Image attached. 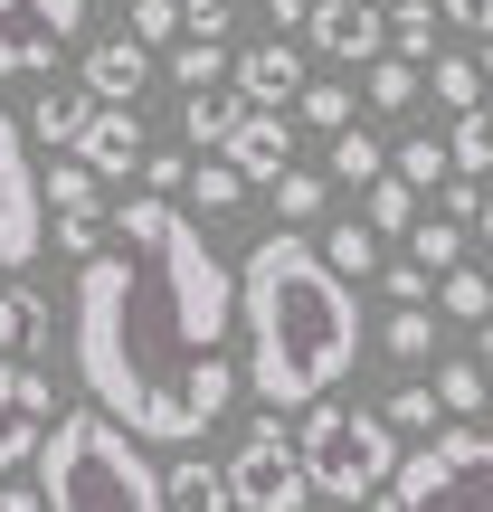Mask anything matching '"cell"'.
<instances>
[{"mask_svg": "<svg viewBox=\"0 0 493 512\" xmlns=\"http://www.w3.org/2000/svg\"><path fill=\"white\" fill-rule=\"evenodd\" d=\"M475 209H484V190H475V181H446V190H437V219L475 228Z\"/></svg>", "mask_w": 493, "mask_h": 512, "instance_id": "obj_42", "label": "cell"}, {"mask_svg": "<svg viewBox=\"0 0 493 512\" xmlns=\"http://www.w3.org/2000/svg\"><path fill=\"white\" fill-rule=\"evenodd\" d=\"M323 512H351V503H323Z\"/></svg>", "mask_w": 493, "mask_h": 512, "instance_id": "obj_49", "label": "cell"}, {"mask_svg": "<svg viewBox=\"0 0 493 512\" xmlns=\"http://www.w3.org/2000/svg\"><path fill=\"white\" fill-rule=\"evenodd\" d=\"M437 408H446V427H475L493 408V370L484 361H437Z\"/></svg>", "mask_w": 493, "mask_h": 512, "instance_id": "obj_18", "label": "cell"}, {"mask_svg": "<svg viewBox=\"0 0 493 512\" xmlns=\"http://www.w3.org/2000/svg\"><path fill=\"white\" fill-rule=\"evenodd\" d=\"M38 190H48V209H57V219H76V209H105V181H95V171L76 162V152H57Z\"/></svg>", "mask_w": 493, "mask_h": 512, "instance_id": "obj_21", "label": "cell"}, {"mask_svg": "<svg viewBox=\"0 0 493 512\" xmlns=\"http://www.w3.org/2000/svg\"><path fill=\"white\" fill-rule=\"evenodd\" d=\"M238 124H247V95L238 86H209V95H190V105H181V133L200 152H228V133H238Z\"/></svg>", "mask_w": 493, "mask_h": 512, "instance_id": "obj_15", "label": "cell"}, {"mask_svg": "<svg viewBox=\"0 0 493 512\" xmlns=\"http://www.w3.org/2000/svg\"><path fill=\"white\" fill-rule=\"evenodd\" d=\"M133 38H143V48L181 38V0H133Z\"/></svg>", "mask_w": 493, "mask_h": 512, "instance_id": "obj_37", "label": "cell"}, {"mask_svg": "<svg viewBox=\"0 0 493 512\" xmlns=\"http://www.w3.org/2000/svg\"><path fill=\"white\" fill-rule=\"evenodd\" d=\"M67 418L48 389V370L38 361H0V475L10 465H38V446H48V427Z\"/></svg>", "mask_w": 493, "mask_h": 512, "instance_id": "obj_8", "label": "cell"}, {"mask_svg": "<svg viewBox=\"0 0 493 512\" xmlns=\"http://www.w3.org/2000/svg\"><path fill=\"white\" fill-rule=\"evenodd\" d=\"M380 418H389V427H418V437H437V427H446V408H437V380H399V389L380 399Z\"/></svg>", "mask_w": 493, "mask_h": 512, "instance_id": "obj_30", "label": "cell"}, {"mask_svg": "<svg viewBox=\"0 0 493 512\" xmlns=\"http://www.w3.org/2000/svg\"><path fill=\"white\" fill-rule=\"evenodd\" d=\"M389 57H408V67L437 57V10L427 0H389Z\"/></svg>", "mask_w": 493, "mask_h": 512, "instance_id": "obj_22", "label": "cell"}, {"mask_svg": "<svg viewBox=\"0 0 493 512\" xmlns=\"http://www.w3.org/2000/svg\"><path fill=\"white\" fill-rule=\"evenodd\" d=\"M475 228H484V238H493V200H484V209H475Z\"/></svg>", "mask_w": 493, "mask_h": 512, "instance_id": "obj_46", "label": "cell"}, {"mask_svg": "<svg viewBox=\"0 0 493 512\" xmlns=\"http://www.w3.org/2000/svg\"><path fill=\"white\" fill-rule=\"evenodd\" d=\"M238 332H247V399H266L275 418L332 399L361 361L351 285L323 266L313 238H285V228L256 238L238 266Z\"/></svg>", "mask_w": 493, "mask_h": 512, "instance_id": "obj_2", "label": "cell"}, {"mask_svg": "<svg viewBox=\"0 0 493 512\" xmlns=\"http://www.w3.org/2000/svg\"><path fill=\"white\" fill-rule=\"evenodd\" d=\"M370 512H493V427H437L408 446Z\"/></svg>", "mask_w": 493, "mask_h": 512, "instance_id": "obj_5", "label": "cell"}, {"mask_svg": "<svg viewBox=\"0 0 493 512\" xmlns=\"http://www.w3.org/2000/svg\"><path fill=\"white\" fill-rule=\"evenodd\" d=\"M475 361H484V370H493V323H484V342H475Z\"/></svg>", "mask_w": 493, "mask_h": 512, "instance_id": "obj_45", "label": "cell"}, {"mask_svg": "<svg viewBox=\"0 0 493 512\" xmlns=\"http://www.w3.org/2000/svg\"><path fill=\"white\" fill-rule=\"evenodd\" d=\"M38 247H48V190L29 171V124L0 114V266L19 275Z\"/></svg>", "mask_w": 493, "mask_h": 512, "instance_id": "obj_7", "label": "cell"}, {"mask_svg": "<svg viewBox=\"0 0 493 512\" xmlns=\"http://www.w3.org/2000/svg\"><path fill=\"white\" fill-rule=\"evenodd\" d=\"M313 247H323V266L342 275V285H370V275H380V228H370V219H342V228H323Z\"/></svg>", "mask_w": 493, "mask_h": 512, "instance_id": "obj_16", "label": "cell"}, {"mask_svg": "<svg viewBox=\"0 0 493 512\" xmlns=\"http://www.w3.org/2000/svg\"><path fill=\"white\" fill-rule=\"evenodd\" d=\"M219 162H238V181L256 190V181H285V162H294V124H285V114H256L247 105V124L238 133H228V152H219Z\"/></svg>", "mask_w": 493, "mask_h": 512, "instance_id": "obj_12", "label": "cell"}, {"mask_svg": "<svg viewBox=\"0 0 493 512\" xmlns=\"http://www.w3.org/2000/svg\"><path fill=\"white\" fill-rule=\"evenodd\" d=\"M228 10H238V0H228Z\"/></svg>", "mask_w": 493, "mask_h": 512, "instance_id": "obj_50", "label": "cell"}, {"mask_svg": "<svg viewBox=\"0 0 493 512\" xmlns=\"http://www.w3.org/2000/svg\"><path fill=\"white\" fill-rule=\"evenodd\" d=\"M427 86H437L446 114H475L484 105V67H475V57H427Z\"/></svg>", "mask_w": 493, "mask_h": 512, "instance_id": "obj_28", "label": "cell"}, {"mask_svg": "<svg viewBox=\"0 0 493 512\" xmlns=\"http://www.w3.org/2000/svg\"><path fill=\"white\" fill-rule=\"evenodd\" d=\"M29 19L48 38H76V29H86V0H29Z\"/></svg>", "mask_w": 493, "mask_h": 512, "instance_id": "obj_40", "label": "cell"}, {"mask_svg": "<svg viewBox=\"0 0 493 512\" xmlns=\"http://www.w3.org/2000/svg\"><path fill=\"white\" fill-rule=\"evenodd\" d=\"M313 48L332 57V67H370V57H389V10H370V0H313Z\"/></svg>", "mask_w": 493, "mask_h": 512, "instance_id": "obj_9", "label": "cell"}, {"mask_svg": "<svg viewBox=\"0 0 493 512\" xmlns=\"http://www.w3.org/2000/svg\"><path fill=\"white\" fill-rule=\"evenodd\" d=\"M389 171H399L408 190H446V171H456V152H446L437 133H418V143H399V152H389Z\"/></svg>", "mask_w": 493, "mask_h": 512, "instance_id": "obj_29", "label": "cell"}, {"mask_svg": "<svg viewBox=\"0 0 493 512\" xmlns=\"http://www.w3.org/2000/svg\"><path fill=\"white\" fill-rule=\"evenodd\" d=\"M124 256H95L76 275V380L86 408H105L143 446H200L247 389L228 370V323H238V275L219 266L200 219L133 190L114 209Z\"/></svg>", "mask_w": 493, "mask_h": 512, "instance_id": "obj_1", "label": "cell"}, {"mask_svg": "<svg viewBox=\"0 0 493 512\" xmlns=\"http://www.w3.org/2000/svg\"><path fill=\"white\" fill-rule=\"evenodd\" d=\"M76 162H86L95 181H124V171L143 162V114H133V105H95V124H86V143H76Z\"/></svg>", "mask_w": 493, "mask_h": 512, "instance_id": "obj_13", "label": "cell"}, {"mask_svg": "<svg viewBox=\"0 0 493 512\" xmlns=\"http://www.w3.org/2000/svg\"><path fill=\"white\" fill-rule=\"evenodd\" d=\"M190 200H200L209 219H219V209H238V200H247L238 162H219V152H209V162H190Z\"/></svg>", "mask_w": 493, "mask_h": 512, "instance_id": "obj_32", "label": "cell"}, {"mask_svg": "<svg viewBox=\"0 0 493 512\" xmlns=\"http://www.w3.org/2000/svg\"><path fill=\"white\" fill-rule=\"evenodd\" d=\"M437 304L456 313V323H493V285H484V275H465V266L437 275Z\"/></svg>", "mask_w": 493, "mask_h": 512, "instance_id": "obj_33", "label": "cell"}, {"mask_svg": "<svg viewBox=\"0 0 493 512\" xmlns=\"http://www.w3.org/2000/svg\"><path fill=\"white\" fill-rule=\"evenodd\" d=\"M408 256H418L427 275H456L465 266V228L456 219H418V228H408Z\"/></svg>", "mask_w": 493, "mask_h": 512, "instance_id": "obj_31", "label": "cell"}, {"mask_svg": "<svg viewBox=\"0 0 493 512\" xmlns=\"http://www.w3.org/2000/svg\"><path fill=\"white\" fill-rule=\"evenodd\" d=\"M437 19H456L465 38H493V0H437Z\"/></svg>", "mask_w": 493, "mask_h": 512, "instance_id": "obj_43", "label": "cell"}, {"mask_svg": "<svg viewBox=\"0 0 493 512\" xmlns=\"http://www.w3.org/2000/svg\"><path fill=\"white\" fill-rule=\"evenodd\" d=\"M228 86H238L256 114H294V95H304L313 76H304V57H294L285 38H266V48H247V57H238V76H228Z\"/></svg>", "mask_w": 493, "mask_h": 512, "instance_id": "obj_11", "label": "cell"}, {"mask_svg": "<svg viewBox=\"0 0 493 512\" xmlns=\"http://www.w3.org/2000/svg\"><path fill=\"white\" fill-rule=\"evenodd\" d=\"M228 494H238V512H304L313 503L285 418H256L247 437H238V456H228Z\"/></svg>", "mask_w": 493, "mask_h": 512, "instance_id": "obj_6", "label": "cell"}, {"mask_svg": "<svg viewBox=\"0 0 493 512\" xmlns=\"http://www.w3.org/2000/svg\"><path fill=\"white\" fill-rule=\"evenodd\" d=\"M228 19H238L228 0H181V29L190 38H228Z\"/></svg>", "mask_w": 493, "mask_h": 512, "instance_id": "obj_41", "label": "cell"}, {"mask_svg": "<svg viewBox=\"0 0 493 512\" xmlns=\"http://www.w3.org/2000/svg\"><path fill=\"white\" fill-rule=\"evenodd\" d=\"M380 285H389V304H427V294H437V275H427L418 256H408V266H389Z\"/></svg>", "mask_w": 493, "mask_h": 512, "instance_id": "obj_39", "label": "cell"}, {"mask_svg": "<svg viewBox=\"0 0 493 512\" xmlns=\"http://www.w3.org/2000/svg\"><path fill=\"white\" fill-rule=\"evenodd\" d=\"M76 86L95 95V105H143V86H152V48L143 38H105V48H86V67H76Z\"/></svg>", "mask_w": 493, "mask_h": 512, "instance_id": "obj_10", "label": "cell"}, {"mask_svg": "<svg viewBox=\"0 0 493 512\" xmlns=\"http://www.w3.org/2000/svg\"><path fill=\"white\" fill-rule=\"evenodd\" d=\"M57 48H67V38H48V29H10V19H0V86H10V76H48Z\"/></svg>", "mask_w": 493, "mask_h": 512, "instance_id": "obj_23", "label": "cell"}, {"mask_svg": "<svg viewBox=\"0 0 493 512\" xmlns=\"http://www.w3.org/2000/svg\"><path fill=\"white\" fill-rule=\"evenodd\" d=\"M332 181H351V190H370V181H389V152L370 143L361 124H351V133H332Z\"/></svg>", "mask_w": 493, "mask_h": 512, "instance_id": "obj_27", "label": "cell"}, {"mask_svg": "<svg viewBox=\"0 0 493 512\" xmlns=\"http://www.w3.org/2000/svg\"><path fill=\"white\" fill-rule=\"evenodd\" d=\"M294 114L323 124V133H351V86H304V95H294Z\"/></svg>", "mask_w": 493, "mask_h": 512, "instance_id": "obj_36", "label": "cell"}, {"mask_svg": "<svg viewBox=\"0 0 493 512\" xmlns=\"http://www.w3.org/2000/svg\"><path fill=\"white\" fill-rule=\"evenodd\" d=\"M38 503L48 512H171L162 503V465L105 408H67L48 427V446H38Z\"/></svg>", "mask_w": 493, "mask_h": 512, "instance_id": "obj_3", "label": "cell"}, {"mask_svg": "<svg viewBox=\"0 0 493 512\" xmlns=\"http://www.w3.org/2000/svg\"><path fill=\"white\" fill-rule=\"evenodd\" d=\"M86 124H95V95H86V86H48V95L29 105V133H38L48 152H76V143H86Z\"/></svg>", "mask_w": 493, "mask_h": 512, "instance_id": "obj_14", "label": "cell"}, {"mask_svg": "<svg viewBox=\"0 0 493 512\" xmlns=\"http://www.w3.org/2000/svg\"><path fill=\"white\" fill-rule=\"evenodd\" d=\"M171 76H181L190 95H209V86H228V76H238V57H228L219 38H181V48H171Z\"/></svg>", "mask_w": 493, "mask_h": 512, "instance_id": "obj_24", "label": "cell"}, {"mask_svg": "<svg viewBox=\"0 0 493 512\" xmlns=\"http://www.w3.org/2000/svg\"><path fill=\"white\" fill-rule=\"evenodd\" d=\"M38 342H48V304L29 285H0V361H29Z\"/></svg>", "mask_w": 493, "mask_h": 512, "instance_id": "obj_19", "label": "cell"}, {"mask_svg": "<svg viewBox=\"0 0 493 512\" xmlns=\"http://www.w3.org/2000/svg\"><path fill=\"white\" fill-rule=\"evenodd\" d=\"M456 171H493V105H475V114H456Z\"/></svg>", "mask_w": 493, "mask_h": 512, "instance_id": "obj_35", "label": "cell"}, {"mask_svg": "<svg viewBox=\"0 0 493 512\" xmlns=\"http://www.w3.org/2000/svg\"><path fill=\"white\" fill-rule=\"evenodd\" d=\"M143 190H152V200L190 190V162H181V152H143Z\"/></svg>", "mask_w": 493, "mask_h": 512, "instance_id": "obj_38", "label": "cell"}, {"mask_svg": "<svg viewBox=\"0 0 493 512\" xmlns=\"http://www.w3.org/2000/svg\"><path fill=\"white\" fill-rule=\"evenodd\" d=\"M475 67H484V76H493V38H484V57H475Z\"/></svg>", "mask_w": 493, "mask_h": 512, "instance_id": "obj_47", "label": "cell"}, {"mask_svg": "<svg viewBox=\"0 0 493 512\" xmlns=\"http://www.w3.org/2000/svg\"><path fill=\"white\" fill-rule=\"evenodd\" d=\"M361 219L380 228V238H408V228H418V190L389 171V181H370V190H361Z\"/></svg>", "mask_w": 493, "mask_h": 512, "instance_id": "obj_25", "label": "cell"}, {"mask_svg": "<svg viewBox=\"0 0 493 512\" xmlns=\"http://www.w3.org/2000/svg\"><path fill=\"white\" fill-rule=\"evenodd\" d=\"M361 95H370V114H408L427 95V76L408 67V57H370V67H361Z\"/></svg>", "mask_w": 493, "mask_h": 512, "instance_id": "obj_20", "label": "cell"}, {"mask_svg": "<svg viewBox=\"0 0 493 512\" xmlns=\"http://www.w3.org/2000/svg\"><path fill=\"white\" fill-rule=\"evenodd\" d=\"M0 512H48V503H38L29 484H0Z\"/></svg>", "mask_w": 493, "mask_h": 512, "instance_id": "obj_44", "label": "cell"}, {"mask_svg": "<svg viewBox=\"0 0 493 512\" xmlns=\"http://www.w3.org/2000/svg\"><path fill=\"white\" fill-rule=\"evenodd\" d=\"M10 10H19V0H0V19H10Z\"/></svg>", "mask_w": 493, "mask_h": 512, "instance_id": "obj_48", "label": "cell"}, {"mask_svg": "<svg viewBox=\"0 0 493 512\" xmlns=\"http://www.w3.org/2000/svg\"><path fill=\"white\" fill-rule=\"evenodd\" d=\"M437 323H446V313H427V304H399V313H389V332H380V351L418 370L427 351H437Z\"/></svg>", "mask_w": 493, "mask_h": 512, "instance_id": "obj_26", "label": "cell"}, {"mask_svg": "<svg viewBox=\"0 0 493 512\" xmlns=\"http://www.w3.org/2000/svg\"><path fill=\"white\" fill-rule=\"evenodd\" d=\"M162 503H171V512H238L228 465H162Z\"/></svg>", "mask_w": 493, "mask_h": 512, "instance_id": "obj_17", "label": "cell"}, {"mask_svg": "<svg viewBox=\"0 0 493 512\" xmlns=\"http://www.w3.org/2000/svg\"><path fill=\"white\" fill-rule=\"evenodd\" d=\"M294 456H304L313 503H380V484L399 475V427L380 408H351V399H313L304 427H294Z\"/></svg>", "mask_w": 493, "mask_h": 512, "instance_id": "obj_4", "label": "cell"}, {"mask_svg": "<svg viewBox=\"0 0 493 512\" xmlns=\"http://www.w3.org/2000/svg\"><path fill=\"white\" fill-rule=\"evenodd\" d=\"M275 219H285V228L323 219V171H285V181H275Z\"/></svg>", "mask_w": 493, "mask_h": 512, "instance_id": "obj_34", "label": "cell"}]
</instances>
